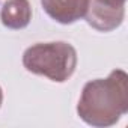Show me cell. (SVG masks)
<instances>
[{
  "label": "cell",
  "mask_w": 128,
  "mask_h": 128,
  "mask_svg": "<svg viewBox=\"0 0 128 128\" xmlns=\"http://www.w3.org/2000/svg\"><path fill=\"white\" fill-rule=\"evenodd\" d=\"M23 66L51 82H66L77 68V51L65 41L38 42L23 53Z\"/></svg>",
  "instance_id": "2"
},
{
  "label": "cell",
  "mask_w": 128,
  "mask_h": 128,
  "mask_svg": "<svg viewBox=\"0 0 128 128\" xmlns=\"http://www.w3.org/2000/svg\"><path fill=\"white\" fill-rule=\"evenodd\" d=\"M2 102H3V90L0 88V107H2Z\"/></svg>",
  "instance_id": "6"
},
{
  "label": "cell",
  "mask_w": 128,
  "mask_h": 128,
  "mask_svg": "<svg viewBox=\"0 0 128 128\" xmlns=\"http://www.w3.org/2000/svg\"><path fill=\"white\" fill-rule=\"evenodd\" d=\"M126 0H89L86 21L98 32H112L118 29L125 18Z\"/></svg>",
  "instance_id": "3"
},
{
  "label": "cell",
  "mask_w": 128,
  "mask_h": 128,
  "mask_svg": "<svg viewBox=\"0 0 128 128\" xmlns=\"http://www.w3.org/2000/svg\"><path fill=\"white\" fill-rule=\"evenodd\" d=\"M2 24L11 30H21L32 20V6L29 0H6L0 9Z\"/></svg>",
  "instance_id": "5"
},
{
  "label": "cell",
  "mask_w": 128,
  "mask_h": 128,
  "mask_svg": "<svg viewBox=\"0 0 128 128\" xmlns=\"http://www.w3.org/2000/svg\"><path fill=\"white\" fill-rule=\"evenodd\" d=\"M89 0H41L45 14L59 24H72L84 18Z\"/></svg>",
  "instance_id": "4"
},
{
  "label": "cell",
  "mask_w": 128,
  "mask_h": 128,
  "mask_svg": "<svg viewBox=\"0 0 128 128\" xmlns=\"http://www.w3.org/2000/svg\"><path fill=\"white\" fill-rule=\"evenodd\" d=\"M128 112V76L113 70L106 78H95L83 86L77 114L92 126L106 128L118 124Z\"/></svg>",
  "instance_id": "1"
}]
</instances>
